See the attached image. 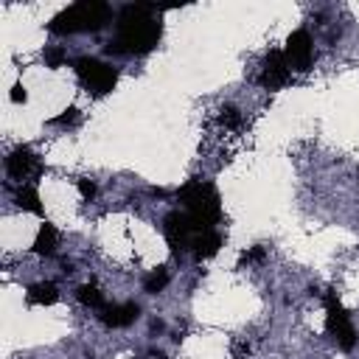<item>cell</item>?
Returning <instances> with one entry per match:
<instances>
[{
    "instance_id": "cell-1",
    "label": "cell",
    "mask_w": 359,
    "mask_h": 359,
    "mask_svg": "<svg viewBox=\"0 0 359 359\" xmlns=\"http://www.w3.org/2000/svg\"><path fill=\"white\" fill-rule=\"evenodd\" d=\"M163 25L154 17L151 6H126L118 14V34L115 39L107 45V50L112 53H149L157 42H160Z\"/></svg>"
},
{
    "instance_id": "cell-2",
    "label": "cell",
    "mask_w": 359,
    "mask_h": 359,
    "mask_svg": "<svg viewBox=\"0 0 359 359\" xmlns=\"http://www.w3.org/2000/svg\"><path fill=\"white\" fill-rule=\"evenodd\" d=\"M177 199L182 202L185 213L196 222L199 230H213V224L222 216V202H219V191L210 182L202 180H191L177 191Z\"/></svg>"
},
{
    "instance_id": "cell-3",
    "label": "cell",
    "mask_w": 359,
    "mask_h": 359,
    "mask_svg": "<svg viewBox=\"0 0 359 359\" xmlns=\"http://www.w3.org/2000/svg\"><path fill=\"white\" fill-rule=\"evenodd\" d=\"M109 22V6L98 3V0H81L73 3L67 8H62L53 20H50V31L53 34H81V31H98Z\"/></svg>"
},
{
    "instance_id": "cell-4",
    "label": "cell",
    "mask_w": 359,
    "mask_h": 359,
    "mask_svg": "<svg viewBox=\"0 0 359 359\" xmlns=\"http://www.w3.org/2000/svg\"><path fill=\"white\" fill-rule=\"evenodd\" d=\"M76 76H79V81H81L90 93H95V95H104V93H109V90L118 84V70H115L112 65L95 59V56H81V59H76Z\"/></svg>"
},
{
    "instance_id": "cell-5",
    "label": "cell",
    "mask_w": 359,
    "mask_h": 359,
    "mask_svg": "<svg viewBox=\"0 0 359 359\" xmlns=\"http://www.w3.org/2000/svg\"><path fill=\"white\" fill-rule=\"evenodd\" d=\"M325 331L331 334V339H334L342 351H351L353 342H356V328H353L348 311L342 309V303L337 300L334 292L325 294Z\"/></svg>"
},
{
    "instance_id": "cell-6",
    "label": "cell",
    "mask_w": 359,
    "mask_h": 359,
    "mask_svg": "<svg viewBox=\"0 0 359 359\" xmlns=\"http://www.w3.org/2000/svg\"><path fill=\"white\" fill-rule=\"evenodd\" d=\"M163 230H165V241H168V247H171L174 255H180L182 250L194 247V238L202 233V230L196 227V222H194L185 210H174V213H168Z\"/></svg>"
},
{
    "instance_id": "cell-7",
    "label": "cell",
    "mask_w": 359,
    "mask_h": 359,
    "mask_svg": "<svg viewBox=\"0 0 359 359\" xmlns=\"http://www.w3.org/2000/svg\"><path fill=\"white\" fill-rule=\"evenodd\" d=\"M283 56H286L289 67H294V70H309L311 56H314V45H311L309 31H303V28H300V31H292L289 39H286Z\"/></svg>"
},
{
    "instance_id": "cell-8",
    "label": "cell",
    "mask_w": 359,
    "mask_h": 359,
    "mask_svg": "<svg viewBox=\"0 0 359 359\" xmlns=\"http://www.w3.org/2000/svg\"><path fill=\"white\" fill-rule=\"evenodd\" d=\"M258 81H261V87H266V90H280V87L289 81V62H286L283 50H269V53H266Z\"/></svg>"
},
{
    "instance_id": "cell-9",
    "label": "cell",
    "mask_w": 359,
    "mask_h": 359,
    "mask_svg": "<svg viewBox=\"0 0 359 359\" xmlns=\"http://www.w3.org/2000/svg\"><path fill=\"white\" fill-rule=\"evenodd\" d=\"M6 168L14 180H34L42 174V163L36 160V154L28 146H17L8 157H6Z\"/></svg>"
},
{
    "instance_id": "cell-10",
    "label": "cell",
    "mask_w": 359,
    "mask_h": 359,
    "mask_svg": "<svg viewBox=\"0 0 359 359\" xmlns=\"http://www.w3.org/2000/svg\"><path fill=\"white\" fill-rule=\"evenodd\" d=\"M140 317V306L137 303H112L101 309V320L109 328H123L129 323H135Z\"/></svg>"
},
{
    "instance_id": "cell-11",
    "label": "cell",
    "mask_w": 359,
    "mask_h": 359,
    "mask_svg": "<svg viewBox=\"0 0 359 359\" xmlns=\"http://www.w3.org/2000/svg\"><path fill=\"white\" fill-rule=\"evenodd\" d=\"M25 300H28L31 306H53V303L59 300V289H56V283H50V280H39V283L28 286Z\"/></svg>"
},
{
    "instance_id": "cell-12",
    "label": "cell",
    "mask_w": 359,
    "mask_h": 359,
    "mask_svg": "<svg viewBox=\"0 0 359 359\" xmlns=\"http://www.w3.org/2000/svg\"><path fill=\"white\" fill-rule=\"evenodd\" d=\"M219 247H222V233H216V230H202V233L194 238V255H196L199 261L213 258V255L219 252Z\"/></svg>"
},
{
    "instance_id": "cell-13",
    "label": "cell",
    "mask_w": 359,
    "mask_h": 359,
    "mask_svg": "<svg viewBox=\"0 0 359 359\" xmlns=\"http://www.w3.org/2000/svg\"><path fill=\"white\" fill-rule=\"evenodd\" d=\"M56 227L50 224V222H42V227H39V233H36V238H34V252L36 255H53V250H56Z\"/></svg>"
},
{
    "instance_id": "cell-14",
    "label": "cell",
    "mask_w": 359,
    "mask_h": 359,
    "mask_svg": "<svg viewBox=\"0 0 359 359\" xmlns=\"http://www.w3.org/2000/svg\"><path fill=\"white\" fill-rule=\"evenodd\" d=\"M14 202H17V208H20V210H28V213L42 216V202H39V194H36V188H34V185H22V188H17Z\"/></svg>"
},
{
    "instance_id": "cell-15",
    "label": "cell",
    "mask_w": 359,
    "mask_h": 359,
    "mask_svg": "<svg viewBox=\"0 0 359 359\" xmlns=\"http://www.w3.org/2000/svg\"><path fill=\"white\" fill-rule=\"evenodd\" d=\"M76 297H79L84 306H90V309H104V294L98 292L95 283H84V286H79V289H76Z\"/></svg>"
},
{
    "instance_id": "cell-16",
    "label": "cell",
    "mask_w": 359,
    "mask_h": 359,
    "mask_svg": "<svg viewBox=\"0 0 359 359\" xmlns=\"http://www.w3.org/2000/svg\"><path fill=\"white\" fill-rule=\"evenodd\" d=\"M165 283H168V269H165V266H157V269L143 280V289H146L149 294H157V292L165 289Z\"/></svg>"
},
{
    "instance_id": "cell-17",
    "label": "cell",
    "mask_w": 359,
    "mask_h": 359,
    "mask_svg": "<svg viewBox=\"0 0 359 359\" xmlns=\"http://www.w3.org/2000/svg\"><path fill=\"white\" fill-rule=\"evenodd\" d=\"M42 59H45V65L50 67V70H56V67H62L65 62H67V50L65 48H45V53H42Z\"/></svg>"
},
{
    "instance_id": "cell-18",
    "label": "cell",
    "mask_w": 359,
    "mask_h": 359,
    "mask_svg": "<svg viewBox=\"0 0 359 359\" xmlns=\"http://www.w3.org/2000/svg\"><path fill=\"white\" fill-rule=\"evenodd\" d=\"M76 121H79V109H76V107H67L62 115L50 118V123H53V126H73Z\"/></svg>"
},
{
    "instance_id": "cell-19",
    "label": "cell",
    "mask_w": 359,
    "mask_h": 359,
    "mask_svg": "<svg viewBox=\"0 0 359 359\" xmlns=\"http://www.w3.org/2000/svg\"><path fill=\"white\" fill-rule=\"evenodd\" d=\"M264 247L261 244H255V247H250L247 252H241V261H238V266H244V264H252V261H261L264 258Z\"/></svg>"
},
{
    "instance_id": "cell-20",
    "label": "cell",
    "mask_w": 359,
    "mask_h": 359,
    "mask_svg": "<svg viewBox=\"0 0 359 359\" xmlns=\"http://www.w3.org/2000/svg\"><path fill=\"white\" fill-rule=\"evenodd\" d=\"M219 121H222V123H227V126H238V123H241V115H238V109L224 107V109L219 112Z\"/></svg>"
},
{
    "instance_id": "cell-21",
    "label": "cell",
    "mask_w": 359,
    "mask_h": 359,
    "mask_svg": "<svg viewBox=\"0 0 359 359\" xmlns=\"http://www.w3.org/2000/svg\"><path fill=\"white\" fill-rule=\"evenodd\" d=\"M79 194H81L84 199H93V196H95V185H93L90 180H79Z\"/></svg>"
},
{
    "instance_id": "cell-22",
    "label": "cell",
    "mask_w": 359,
    "mask_h": 359,
    "mask_svg": "<svg viewBox=\"0 0 359 359\" xmlns=\"http://www.w3.org/2000/svg\"><path fill=\"white\" fill-rule=\"evenodd\" d=\"M25 98H28V95H25V87H22V84H14V87H11V101H14V104H25Z\"/></svg>"
}]
</instances>
